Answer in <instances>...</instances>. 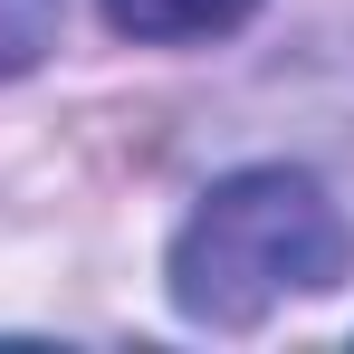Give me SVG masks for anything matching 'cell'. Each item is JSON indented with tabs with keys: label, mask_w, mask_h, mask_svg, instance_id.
<instances>
[{
	"label": "cell",
	"mask_w": 354,
	"mask_h": 354,
	"mask_svg": "<svg viewBox=\"0 0 354 354\" xmlns=\"http://www.w3.org/2000/svg\"><path fill=\"white\" fill-rule=\"evenodd\" d=\"M354 268V221L326 201V182L259 163L201 192V211L173 239V306L192 326H259L278 297H316Z\"/></svg>",
	"instance_id": "1"
},
{
	"label": "cell",
	"mask_w": 354,
	"mask_h": 354,
	"mask_svg": "<svg viewBox=\"0 0 354 354\" xmlns=\"http://www.w3.org/2000/svg\"><path fill=\"white\" fill-rule=\"evenodd\" d=\"M58 10L67 0H0V77H19L58 48Z\"/></svg>",
	"instance_id": "3"
},
{
	"label": "cell",
	"mask_w": 354,
	"mask_h": 354,
	"mask_svg": "<svg viewBox=\"0 0 354 354\" xmlns=\"http://www.w3.org/2000/svg\"><path fill=\"white\" fill-rule=\"evenodd\" d=\"M259 0H106V19H115L124 39H153V48H173V39H221L239 29Z\"/></svg>",
	"instance_id": "2"
}]
</instances>
